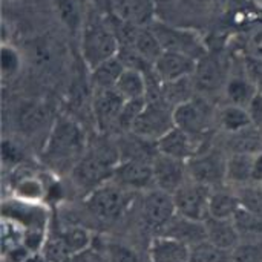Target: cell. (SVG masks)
Wrapping results in <instances>:
<instances>
[{"label": "cell", "mask_w": 262, "mask_h": 262, "mask_svg": "<svg viewBox=\"0 0 262 262\" xmlns=\"http://www.w3.org/2000/svg\"><path fill=\"white\" fill-rule=\"evenodd\" d=\"M198 60L173 51H163L158 60L154 63L152 69L161 86L170 84L184 78H189L195 74Z\"/></svg>", "instance_id": "obj_11"}, {"label": "cell", "mask_w": 262, "mask_h": 262, "mask_svg": "<svg viewBox=\"0 0 262 262\" xmlns=\"http://www.w3.org/2000/svg\"><path fill=\"white\" fill-rule=\"evenodd\" d=\"M155 187L169 193H175L184 183L187 173V163L160 154L152 160Z\"/></svg>", "instance_id": "obj_14"}, {"label": "cell", "mask_w": 262, "mask_h": 262, "mask_svg": "<svg viewBox=\"0 0 262 262\" xmlns=\"http://www.w3.org/2000/svg\"><path fill=\"white\" fill-rule=\"evenodd\" d=\"M109 256L112 262H138L134 252L124 246H112L109 249Z\"/></svg>", "instance_id": "obj_38"}, {"label": "cell", "mask_w": 262, "mask_h": 262, "mask_svg": "<svg viewBox=\"0 0 262 262\" xmlns=\"http://www.w3.org/2000/svg\"><path fill=\"white\" fill-rule=\"evenodd\" d=\"M259 86L249 75H233L224 83V92L230 104L249 107Z\"/></svg>", "instance_id": "obj_21"}, {"label": "cell", "mask_w": 262, "mask_h": 262, "mask_svg": "<svg viewBox=\"0 0 262 262\" xmlns=\"http://www.w3.org/2000/svg\"><path fill=\"white\" fill-rule=\"evenodd\" d=\"M147 103V98L144 100H127L121 109V114L118 117V123L117 126H120L121 129H126V130H130L132 129V124L134 121L137 120V117L141 114V111L144 109Z\"/></svg>", "instance_id": "obj_34"}, {"label": "cell", "mask_w": 262, "mask_h": 262, "mask_svg": "<svg viewBox=\"0 0 262 262\" xmlns=\"http://www.w3.org/2000/svg\"><path fill=\"white\" fill-rule=\"evenodd\" d=\"M86 150L88 143L81 126L69 117H58L49 127L41 158L52 169L64 172L72 170Z\"/></svg>", "instance_id": "obj_1"}, {"label": "cell", "mask_w": 262, "mask_h": 262, "mask_svg": "<svg viewBox=\"0 0 262 262\" xmlns=\"http://www.w3.org/2000/svg\"><path fill=\"white\" fill-rule=\"evenodd\" d=\"M210 195L212 187L192 180L186 181L173 193L177 213L190 221L204 223L210 216Z\"/></svg>", "instance_id": "obj_8"}, {"label": "cell", "mask_w": 262, "mask_h": 262, "mask_svg": "<svg viewBox=\"0 0 262 262\" xmlns=\"http://www.w3.org/2000/svg\"><path fill=\"white\" fill-rule=\"evenodd\" d=\"M229 262H262V249L258 243L241 241L233 250H230Z\"/></svg>", "instance_id": "obj_33"}, {"label": "cell", "mask_w": 262, "mask_h": 262, "mask_svg": "<svg viewBox=\"0 0 262 262\" xmlns=\"http://www.w3.org/2000/svg\"><path fill=\"white\" fill-rule=\"evenodd\" d=\"M230 252L212 244L209 239L190 246V262H229Z\"/></svg>", "instance_id": "obj_31"}, {"label": "cell", "mask_w": 262, "mask_h": 262, "mask_svg": "<svg viewBox=\"0 0 262 262\" xmlns=\"http://www.w3.org/2000/svg\"><path fill=\"white\" fill-rule=\"evenodd\" d=\"M111 15L121 23L149 26L154 21L157 0H106Z\"/></svg>", "instance_id": "obj_13"}, {"label": "cell", "mask_w": 262, "mask_h": 262, "mask_svg": "<svg viewBox=\"0 0 262 262\" xmlns=\"http://www.w3.org/2000/svg\"><path fill=\"white\" fill-rule=\"evenodd\" d=\"M118 163L120 158L114 147L98 146L86 150L81 160L71 170V177L78 187L89 193L112 180Z\"/></svg>", "instance_id": "obj_2"}, {"label": "cell", "mask_w": 262, "mask_h": 262, "mask_svg": "<svg viewBox=\"0 0 262 262\" xmlns=\"http://www.w3.org/2000/svg\"><path fill=\"white\" fill-rule=\"evenodd\" d=\"M247 109L250 112V117L253 120V124L256 127L262 129V88L258 89V92L255 94V97L250 101V104H249Z\"/></svg>", "instance_id": "obj_37"}, {"label": "cell", "mask_w": 262, "mask_h": 262, "mask_svg": "<svg viewBox=\"0 0 262 262\" xmlns=\"http://www.w3.org/2000/svg\"><path fill=\"white\" fill-rule=\"evenodd\" d=\"M253 183L261 184L262 186V150L255 155V161H253Z\"/></svg>", "instance_id": "obj_39"}, {"label": "cell", "mask_w": 262, "mask_h": 262, "mask_svg": "<svg viewBox=\"0 0 262 262\" xmlns=\"http://www.w3.org/2000/svg\"><path fill=\"white\" fill-rule=\"evenodd\" d=\"M117 92L127 100H144L147 95V81L143 72L137 68H126L120 75L117 84Z\"/></svg>", "instance_id": "obj_22"}, {"label": "cell", "mask_w": 262, "mask_h": 262, "mask_svg": "<svg viewBox=\"0 0 262 262\" xmlns=\"http://www.w3.org/2000/svg\"><path fill=\"white\" fill-rule=\"evenodd\" d=\"M227 158L218 152H198L187 161V173L192 181L213 187L226 181Z\"/></svg>", "instance_id": "obj_12"}, {"label": "cell", "mask_w": 262, "mask_h": 262, "mask_svg": "<svg viewBox=\"0 0 262 262\" xmlns=\"http://www.w3.org/2000/svg\"><path fill=\"white\" fill-rule=\"evenodd\" d=\"M210 216L221 220H233L236 212L243 207L239 195L227 190H212L210 195Z\"/></svg>", "instance_id": "obj_27"}, {"label": "cell", "mask_w": 262, "mask_h": 262, "mask_svg": "<svg viewBox=\"0 0 262 262\" xmlns=\"http://www.w3.org/2000/svg\"><path fill=\"white\" fill-rule=\"evenodd\" d=\"M20 68H21V58L18 51L12 45L3 43L0 49V69L3 78H12L14 75L18 74Z\"/></svg>", "instance_id": "obj_32"}, {"label": "cell", "mask_w": 262, "mask_h": 262, "mask_svg": "<svg viewBox=\"0 0 262 262\" xmlns=\"http://www.w3.org/2000/svg\"><path fill=\"white\" fill-rule=\"evenodd\" d=\"M200 138L187 134L186 130L180 127L170 129L166 135H163L155 144L157 150L160 154L169 155L172 158L181 160V161H189L200 152Z\"/></svg>", "instance_id": "obj_16"}, {"label": "cell", "mask_w": 262, "mask_h": 262, "mask_svg": "<svg viewBox=\"0 0 262 262\" xmlns=\"http://www.w3.org/2000/svg\"><path fill=\"white\" fill-rule=\"evenodd\" d=\"M124 103L126 100L117 92L115 88L94 89L92 112H94L97 126L101 130H106L111 126L117 124Z\"/></svg>", "instance_id": "obj_15"}, {"label": "cell", "mask_w": 262, "mask_h": 262, "mask_svg": "<svg viewBox=\"0 0 262 262\" xmlns=\"http://www.w3.org/2000/svg\"><path fill=\"white\" fill-rule=\"evenodd\" d=\"M204 227H206V238L223 250L230 252L241 243V236L238 233L233 220H221V218L209 216L204 221Z\"/></svg>", "instance_id": "obj_19"}, {"label": "cell", "mask_w": 262, "mask_h": 262, "mask_svg": "<svg viewBox=\"0 0 262 262\" xmlns=\"http://www.w3.org/2000/svg\"><path fill=\"white\" fill-rule=\"evenodd\" d=\"M57 11L60 14V18L69 26V28H77L81 21L80 9L75 0H55Z\"/></svg>", "instance_id": "obj_35"}, {"label": "cell", "mask_w": 262, "mask_h": 262, "mask_svg": "<svg viewBox=\"0 0 262 262\" xmlns=\"http://www.w3.org/2000/svg\"><path fill=\"white\" fill-rule=\"evenodd\" d=\"M141 215L146 226L161 232L177 215L173 195L157 187L150 189L143 200Z\"/></svg>", "instance_id": "obj_10"}, {"label": "cell", "mask_w": 262, "mask_h": 262, "mask_svg": "<svg viewBox=\"0 0 262 262\" xmlns=\"http://www.w3.org/2000/svg\"><path fill=\"white\" fill-rule=\"evenodd\" d=\"M112 180L129 190H150L155 187L152 161L149 163L141 157L120 160Z\"/></svg>", "instance_id": "obj_9"}, {"label": "cell", "mask_w": 262, "mask_h": 262, "mask_svg": "<svg viewBox=\"0 0 262 262\" xmlns=\"http://www.w3.org/2000/svg\"><path fill=\"white\" fill-rule=\"evenodd\" d=\"M3 216L6 220L18 224L23 232L26 230H43L46 227L48 215L46 210L38 206V203H28L21 200H14L3 206Z\"/></svg>", "instance_id": "obj_17"}, {"label": "cell", "mask_w": 262, "mask_h": 262, "mask_svg": "<svg viewBox=\"0 0 262 262\" xmlns=\"http://www.w3.org/2000/svg\"><path fill=\"white\" fill-rule=\"evenodd\" d=\"M118 54L120 41L117 32L109 25L104 21H91L84 26L81 35V55L89 71Z\"/></svg>", "instance_id": "obj_3"}, {"label": "cell", "mask_w": 262, "mask_h": 262, "mask_svg": "<svg viewBox=\"0 0 262 262\" xmlns=\"http://www.w3.org/2000/svg\"><path fill=\"white\" fill-rule=\"evenodd\" d=\"M195 83L204 89V91H213L218 88L220 80H221V68L216 63V60H212L204 55L201 60H198L196 69H195Z\"/></svg>", "instance_id": "obj_28"}, {"label": "cell", "mask_w": 262, "mask_h": 262, "mask_svg": "<svg viewBox=\"0 0 262 262\" xmlns=\"http://www.w3.org/2000/svg\"><path fill=\"white\" fill-rule=\"evenodd\" d=\"M23 262H49L46 258H45V255L41 253V252H35V253H31L26 259Z\"/></svg>", "instance_id": "obj_41"}, {"label": "cell", "mask_w": 262, "mask_h": 262, "mask_svg": "<svg viewBox=\"0 0 262 262\" xmlns=\"http://www.w3.org/2000/svg\"><path fill=\"white\" fill-rule=\"evenodd\" d=\"M175 127L173 107L164 100H147L144 109L132 124L130 132L146 141H158Z\"/></svg>", "instance_id": "obj_4"}, {"label": "cell", "mask_w": 262, "mask_h": 262, "mask_svg": "<svg viewBox=\"0 0 262 262\" xmlns=\"http://www.w3.org/2000/svg\"><path fill=\"white\" fill-rule=\"evenodd\" d=\"M150 31L157 37L163 51H173L190 55L196 60H201L206 55V48L196 32L167 23L152 21L149 25Z\"/></svg>", "instance_id": "obj_6"}, {"label": "cell", "mask_w": 262, "mask_h": 262, "mask_svg": "<svg viewBox=\"0 0 262 262\" xmlns=\"http://www.w3.org/2000/svg\"><path fill=\"white\" fill-rule=\"evenodd\" d=\"M14 195L17 200H21V201L38 203L45 196V186L37 177L31 173H25L23 177L17 180L14 186Z\"/></svg>", "instance_id": "obj_30"}, {"label": "cell", "mask_w": 262, "mask_h": 262, "mask_svg": "<svg viewBox=\"0 0 262 262\" xmlns=\"http://www.w3.org/2000/svg\"><path fill=\"white\" fill-rule=\"evenodd\" d=\"M2 160H3L5 164L15 166L21 160V152H20V149L12 141L3 140L2 141Z\"/></svg>", "instance_id": "obj_36"}, {"label": "cell", "mask_w": 262, "mask_h": 262, "mask_svg": "<svg viewBox=\"0 0 262 262\" xmlns=\"http://www.w3.org/2000/svg\"><path fill=\"white\" fill-rule=\"evenodd\" d=\"M63 262H98L97 256L88 249L86 252H81L78 255H74V256H69L68 259H64Z\"/></svg>", "instance_id": "obj_40"}, {"label": "cell", "mask_w": 262, "mask_h": 262, "mask_svg": "<svg viewBox=\"0 0 262 262\" xmlns=\"http://www.w3.org/2000/svg\"><path fill=\"white\" fill-rule=\"evenodd\" d=\"M175 126L193 137H203L216 120L213 107L204 98L190 97L173 107Z\"/></svg>", "instance_id": "obj_7"}, {"label": "cell", "mask_w": 262, "mask_h": 262, "mask_svg": "<svg viewBox=\"0 0 262 262\" xmlns=\"http://www.w3.org/2000/svg\"><path fill=\"white\" fill-rule=\"evenodd\" d=\"M216 121L218 124L229 134H238L243 132L253 124V120L250 117V112L247 107L243 106H236V104H226L216 115Z\"/></svg>", "instance_id": "obj_23"}, {"label": "cell", "mask_w": 262, "mask_h": 262, "mask_svg": "<svg viewBox=\"0 0 262 262\" xmlns=\"http://www.w3.org/2000/svg\"><path fill=\"white\" fill-rule=\"evenodd\" d=\"M149 256L152 262H190V246L160 235L150 243Z\"/></svg>", "instance_id": "obj_18"}, {"label": "cell", "mask_w": 262, "mask_h": 262, "mask_svg": "<svg viewBox=\"0 0 262 262\" xmlns=\"http://www.w3.org/2000/svg\"><path fill=\"white\" fill-rule=\"evenodd\" d=\"M233 223L238 229L241 241L244 243H258L262 239V216L249 210L247 207H241L233 216Z\"/></svg>", "instance_id": "obj_26"}, {"label": "cell", "mask_w": 262, "mask_h": 262, "mask_svg": "<svg viewBox=\"0 0 262 262\" xmlns=\"http://www.w3.org/2000/svg\"><path fill=\"white\" fill-rule=\"evenodd\" d=\"M261 130H262V129H261Z\"/></svg>", "instance_id": "obj_42"}, {"label": "cell", "mask_w": 262, "mask_h": 262, "mask_svg": "<svg viewBox=\"0 0 262 262\" xmlns=\"http://www.w3.org/2000/svg\"><path fill=\"white\" fill-rule=\"evenodd\" d=\"M127 66L121 60L120 55L109 58L107 61L101 63L95 69L91 71V84L94 89H103V88H115L120 75Z\"/></svg>", "instance_id": "obj_25"}, {"label": "cell", "mask_w": 262, "mask_h": 262, "mask_svg": "<svg viewBox=\"0 0 262 262\" xmlns=\"http://www.w3.org/2000/svg\"><path fill=\"white\" fill-rule=\"evenodd\" d=\"M253 154H241L233 152L227 158L226 164V181H230L233 184H247L253 183Z\"/></svg>", "instance_id": "obj_24"}, {"label": "cell", "mask_w": 262, "mask_h": 262, "mask_svg": "<svg viewBox=\"0 0 262 262\" xmlns=\"http://www.w3.org/2000/svg\"><path fill=\"white\" fill-rule=\"evenodd\" d=\"M84 203L88 210L97 218L107 221L115 220L127 209L130 203V190L111 180L89 192Z\"/></svg>", "instance_id": "obj_5"}, {"label": "cell", "mask_w": 262, "mask_h": 262, "mask_svg": "<svg viewBox=\"0 0 262 262\" xmlns=\"http://www.w3.org/2000/svg\"><path fill=\"white\" fill-rule=\"evenodd\" d=\"M160 235L175 238L181 243H186L187 246H193L200 241L207 239L206 238V227L204 223L190 221L187 218L180 216L178 213L173 216V220L160 232Z\"/></svg>", "instance_id": "obj_20"}, {"label": "cell", "mask_w": 262, "mask_h": 262, "mask_svg": "<svg viewBox=\"0 0 262 262\" xmlns=\"http://www.w3.org/2000/svg\"><path fill=\"white\" fill-rule=\"evenodd\" d=\"M46 109L40 104H26L20 109L17 124L23 134H35L46 124Z\"/></svg>", "instance_id": "obj_29"}]
</instances>
